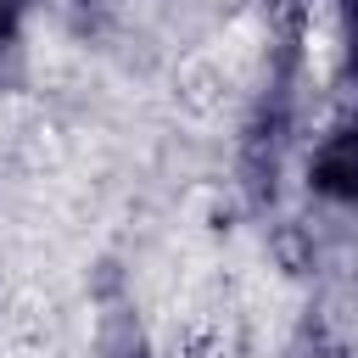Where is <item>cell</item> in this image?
<instances>
[{"label": "cell", "mask_w": 358, "mask_h": 358, "mask_svg": "<svg viewBox=\"0 0 358 358\" xmlns=\"http://www.w3.org/2000/svg\"><path fill=\"white\" fill-rule=\"evenodd\" d=\"M313 190L330 201H358V129H341L313 151Z\"/></svg>", "instance_id": "cell-1"}, {"label": "cell", "mask_w": 358, "mask_h": 358, "mask_svg": "<svg viewBox=\"0 0 358 358\" xmlns=\"http://www.w3.org/2000/svg\"><path fill=\"white\" fill-rule=\"evenodd\" d=\"M95 358H145V330L129 308H106L95 324Z\"/></svg>", "instance_id": "cell-2"}, {"label": "cell", "mask_w": 358, "mask_h": 358, "mask_svg": "<svg viewBox=\"0 0 358 358\" xmlns=\"http://www.w3.org/2000/svg\"><path fill=\"white\" fill-rule=\"evenodd\" d=\"M347 50H352V67H358V0H347Z\"/></svg>", "instance_id": "cell-3"}, {"label": "cell", "mask_w": 358, "mask_h": 358, "mask_svg": "<svg viewBox=\"0 0 358 358\" xmlns=\"http://www.w3.org/2000/svg\"><path fill=\"white\" fill-rule=\"evenodd\" d=\"M17 6H22V11H28V6H34V0H17Z\"/></svg>", "instance_id": "cell-4"}]
</instances>
